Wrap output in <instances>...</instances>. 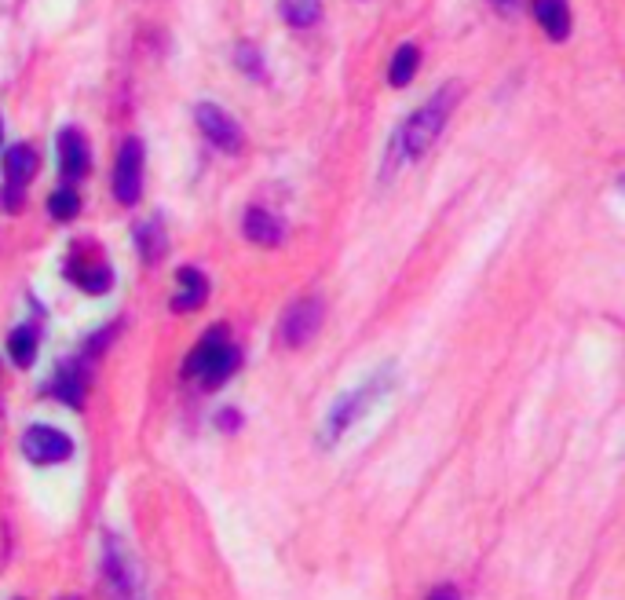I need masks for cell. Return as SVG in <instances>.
<instances>
[{
    "instance_id": "24",
    "label": "cell",
    "mask_w": 625,
    "mask_h": 600,
    "mask_svg": "<svg viewBox=\"0 0 625 600\" xmlns=\"http://www.w3.org/2000/svg\"><path fill=\"white\" fill-rule=\"evenodd\" d=\"M501 4H509V0H501Z\"/></svg>"
},
{
    "instance_id": "1",
    "label": "cell",
    "mask_w": 625,
    "mask_h": 600,
    "mask_svg": "<svg viewBox=\"0 0 625 600\" xmlns=\"http://www.w3.org/2000/svg\"><path fill=\"white\" fill-rule=\"evenodd\" d=\"M457 99H461V85H443L421 110H417L414 118L406 121L403 132L395 136V143H399V150H403L406 158H421L424 150L432 147L435 136H439L443 125L450 121V110L457 107Z\"/></svg>"
},
{
    "instance_id": "17",
    "label": "cell",
    "mask_w": 625,
    "mask_h": 600,
    "mask_svg": "<svg viewBox=\"0 0 625 600\" xmlns=\"http://www.w3.org/2000/svg\"><path fill=\"white\" fill-rule=\"evenodd\" d=\"M8 352L19 366H30L33 355H37V330H33V326H19V330L8 337Z\"/></svg>"
},
{
    "instance_id": "6",
    "label": "cell",
    "mask_w": 625,
    "mask_h": 600,
    "mask_svg": "<svg viewBox=\"0 0 625 600\" xmlns=\"http://www.w3.org/2000/svg\"><path fill=\"white\" fill-rule=\"evenodd\" d=\"M103 571H106V579H110V590H114L117 600H143L139 597L136 564H132V557H128L125 549H117V542H110V549H106Z\"/></svg>"
},
{
    "instance_id": "7",
    "label": "cell",
    "mask_w": 625,
    "mask_h": 600,
    "mask_svg": "<svg viewBox=\"0 0 625 600\" xmlns=\"http://www.w3.org/2000/svg\"><path fill=\"white\" fill-rule=\"evenodd\" d=\"M318 326H322V304L318 300H297L289 308L286 322H282V337H286L289 348H300V344H308L315 337Z\"/></svg>"
},
{
    "instance_id": "20",
    "label": "cell",
    "mask_w": 625,
    "mask_h": 600,
    "mask_svg": "<svg viewBox=\"0 0 625 600\" xmlns=\"http://www.w3.org/2000/svg\"><path fill=\"white\" fill-rule=\"evenodd\" d=\"M139 249H143V260H147V264L161 257V249H165V246H161V231L154 224L139 231Z\"/></svg>"
},
{
    "instance_id": "2",
    "label": "cell",
    "mask_w": 625,
    "mask_h": 600,
    "mask_svg": "<svg viewBox=\"0 0 625 600\" xmlns=\"http://www.w3.org/2000/svg\"><path fill=\"white\" fill-rule=\"evenodd\" d=\"M384 392V377H373V381H366L362 388H355V392H348V396L340 399L337 407L329 410L326 425H322V443H337L344 432H348V425L359 414H366L370 410V403Z\"/></svg>"
},
{
    "instance_id": "12",
    "label": "cell",
    "mask_w": 625,
    "mask_h": 600,
    "mask_svg": "<svg viewBox=\"0 0 625 600\" xmlns=\"http://www.w3.org/2000/svg\"><path fill=\"white\" fill-rule=\"evenodd\" d=\"M223 344H227V330L223 326H216V330H209L198 341V348L191 352V359H187V366H183V374H191V377H202L205 374V366L216 359V352H220Z\"/></svg>"
},
{
    "instance_id": "21",
    "label": "cell",
    "mask_w": 625,
    "mask_h": 600,
    "mask_svg": "<svg viewBox=\"0 0 625 600\" xmlns=\"http://www.w3.org/2000/svg\"><path fill=\"white\" fill-rule=\"evenodd\" d=\"M428 600H461V593H457L454 586H439V590L428 593Z\"/></svg>"
},
{
    "instance_id": "8",
    "label": "cell",
    "mask_w": 625,
    "mask_h": 600,
    "mask_svg": "<svg viewBox=\"0 0 625 600\" xmlns=\"http://www.w3.org/2000/svg\"><path fill=\"white\" fill-rule=\"evenodd\" d=\"M59 169L63 180H81L88 172V143L77 129L59 132Z\"/></svg>"
},
{
    "instance_id": "23",
    "label": "cell",
    "mask_w": 625,
    "mask_h": 600,
    "mask_svg": "<svg viewBox=\"0 0 625 600\" xmlns=\"http://www.w3.org/2000/svg\"><path fill=\"white\" fill-rule=\"evenodd\" d=\"M66 600H81V597H66Z\"/></svg>"
},
{
    "instance_id": "5",
    "label": "cell",
    "mask_w": 625,
    "mask_h": 600,
    "mask_svg": "<svg viewBox=\"0 0 625 600\" xmlns=\"http://www.w3.org/2000/svg\"><path fill=\"white\" fill-rule=\"evenodd\" d=\"M194 118H198V129L205 132V140L216 143L220 150L234 154V150H242V129H238V121L220 110L216 103H202V107L194 110Z\"/></svg>"
},
{
    "instance_id": "22",
    "label": "cell",
    "mask_w": 625,
    "mask_h": 600,
    "mask_svg": "<svg viewBox=\"0 0 625 600\" xmlns=\"http://www.w3.org/2000/svg\"><path fill=\"white\" fill-rule=\"evenodd\" d=\"M220 425H223V429H238V414H234V410H223Z\"/></svg>"
},
{
    "instance_id": "13",
    "label": "cell",
    "mask_w": 625,
    "mask_h": 600,
    "mask_svg": "<svg viewBox=\"0 0 625 600\" xmlns=\"http://www.w3.org/2000/svg\"><path fill=\"white\" fill-rule=\"evenodd\" d=\"M4 172H8V180L15 187H22L26 180H33V172H37V154H33L26 143L8 150V158H4Z\"/></svg>"
},
{
    "instance_id": "10",
    "label": "cell",
    "mask_w": 625,
    "mask_h": 600,
    "mask_svg": "<svg viewBox=\"0 0 625 600\" xmlns=\"http://www.w3.org/2000/svg\"><path fill=\"white\" fill-rule=\"evenodd\" d=\"M242 231H245V238H253L256 246H278L282 235H286V227L278 224L271 213H264V209H245Z\"/></svg>"
},
{
    "instance_id": "14",
    "label": "cell",
    "mask_w": 625,
    "mask_h": 600,
    "mask_svg": "<svg viewBox=\"0 0 625 600\" xmlns=\"http://www.w3.org/2000/svg\"><path fill=\"white\" fill-rule=\"evenodd\" d=\"M238 359H242V355H238V348H234V344H223L220 352H216V359L205 366V374H202L205 388H220L223 381H227V377L238 370Z\"/></svg>"
},
{
    "instance_id": "11",
    "label": "cell",
    "mask_w": 625,
    "mask_h": 600,
    "mask_svg": "<svg viewBox=\"0 0 625 600\" xmlns=\"http://www.w3.org/2000/svg\"><path fill=\"white\" fill-rule=\"evenodd\" d=\"M176 279H180V293H176V300H172V311L202 308L205 297H209V282H205L202 271H198V268H183Z\"/></svg>"
},
{
    "instance_id": "19",
    "label": "cell",
    "mask_w": 625,
    "mask_h": 600,
    "mask_svg": "<svg viewBox=\"0 0 625 600\" xmlns=\"http://www.w3.org/2000/svg\"><path fill=\"white\" fill-rule=\"evenodd\" d=\"M55 396L63 399V403H70V407H81V399H85V392H81V377L59 374V381H55Z\"/></svg>"
},
{
    "instance_id": "3",
    "label": "cell",
    "mask_w": 625,
    "mask_h": 600,
    "mask_svg": "<svg viewBox=\"0 0 625 600\" xmlns=\"http://www.w3.org/2000/svg\"><path fill=\"white\" fill-rule=\"evenodd\" d=\"M22 454L33 465H59V461L74 454V440L66 432L52 429V425H30L26 436H22Z\"/></svg>"
},
{
    "instance_id": "15",
    "label": "cell",
    "mask_w": 625,
    "mask_h": 600,
    "mask_svg": "<svg viewBox=\"0 0 625 600\" xmlns=\"http://www.w3.org/2000/svg\"><path fill=\"white\" fill-rule=\"evenodd\" d=\"M417 63H421L417 48H414V44H403V48H399V52L392 55V66H388V81H392L395 88H406L410 81H414Z\"/></svg>"
},
{
    "instance_id": "16",
    "label": "cell",
    "mask_w": 625,
    "mask_h": 600,
    "mask_svg": "<svg viewBox=\"0 0 625 600\" xmlns=\"http://www.w3.org/2000/svg\"><path fill=\"white\" fill-rule=\"evenodd\" d=\"M282 15L293 30H308L322 19V0H282Z\"/></svg>"
},
{
    "instance_id": "9",
    "label": "cell",
    "mask_w": 625,
    "mask_h": 600,
    "mask_svg": "<svg viewBox=\"0 0 625 600\" xmlns=\"http://www.w3.org/2000/svg\"><path fill=\"white\" fill-rule=\"evenodd\" d=\"M534 19L552 41H563L571 33V8L567 0H534Z\"/></svg>"
},
{
    "instance_id": "18",
    "label": "cell",
    "mask_w": 625,
    "mask_h": 600,
    "mask_svg": "<svg viewBox=\"0 0 625 600\" xmlns=\"http://www.w3.org/2000/svg\"><path fill=\"white\" fill-rule=\"evenodd\" d=\"M48 209H52L55 220H74L77 209H81V198H77V191L66 183V187H59V191L48 198Z\"/></svg>"
},
{
    "instance_id": "4",
    "label": "cell",
    "mask_w": 625,
    "mask_h": 600,
    "mask_svg": "<svg viewBox=\"0 0 625 600\" xmlns=\"http://www.w3.org/2000/svg\"><path fill=\"white\" fill-rule=\"evenodd\" d=\"M143 191V143L125 140L114 165V198L121 205H136Z\"/></svg>"
}]
</instances>
